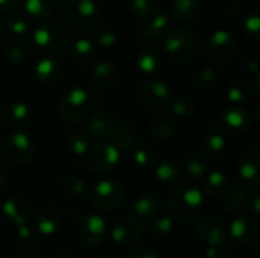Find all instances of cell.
I'll list each match as a JSON object with an SVG mask.
<instances>
[{
  "mask_svg": "<svg viewBox=\"0 0 260 258\" xmlns=\"http://www.w3.org/2000/svg\"><path fill=\"white\" fill-rule=\"evenodd\" d=\"M204 196L201 190L192 184L178 186L168 199L169 217L180 224H192L203 213Z\"/></svg>",
  "mask_w": 260,
  "mask_h": 258,
  "instance_id": "6da1fadb",
  "label": "cell"
},
{
  "mask_svg": "<svg viewBox=\"0 0 260 258\" xmlns=\"http://www.w3.org/2000/svg\"><path fill=\"white\" fill-rule=\"evenodd\" d=\"M62 21L72 33L87 35L99 23V9L94 0H69L62 9Z\"/></svg>",
  "mask_w": 260,
  "mask_h": 258,
  "instance_id": "7a4b0ae2",
  "label": "cell"
},
{
  "mask_svg": "<svg viewBox=\"0 0 260 258\" xmlns=\"http://www.w3.org/2000/svg\"><path fill=\"white\" fill-rule=\"evenodd\" d=\"M163 52L169 61L178 65L192 62L198 55V41L197 36L184 27L169 29L163 40Z\"/></svg>",
  "mask_w": 260,
  "mask_h": 258,
  "instance_id": "3957f363",
  "label": "cell"
},
{
  "mask_svg": "<svg viewBox=\"0 0 260 258\" xmlns=\"http://www.w3.org/2000/svg\"><path fill=\"white\" fill-rule=\"evenodd\" d=\"M30 43L46 55H58L66 49L69 38L66 29L59 23L52 20H44L34 30Z\"/></svg>",
  "mask_w": 260,
  "mask_h": 258,
  "instance_id": "277c9868",
  "label": "cell"
},
{
  "mask_svg": "<svg viewBox=\"0 0 260 258\" xmlns=\"http://www.w3.org/2000/svg\"><path fill=\"white\" fill-rule=\"evenodd\" d=\"M238 40L229 30H215L207 41V56L218 68L229 67L238 56Z\"/></svg>",
  "mask_w": 260,
  "mask_h": 258,
  "instance_id": "5b68a950",
  "label": "cell"
},
{
  "mask_svg": "<svg viewBox=\"0 0 260 258\" xmlns=\"http://www.w3.org/2000/svg\"><path fill=\"white\" fill-rule=\"evenodd\" d=\"M91 105L90 94L82 87H73L64 91L58 100V113L62 120L75 123L82 120Z\"/></svg>",
  "mask_w": 260,
  "mask_h": 258,
  "instance_id": "8992f818",
  "label": "cell"
},
{
  "mask_svg": "<svg viewBox=\"0 0 260 258\" xmlns=\"http://www.w3.org/2000/svg\"><path fill=\"white\" fill-rule=\"evenodd\" d=\"M125 199V190L120 182L114 179H104L96 182V186L90 190L88 201L99 211H114L117 210Z\"/></svg>",
  "mask_w": 260,
  "mask_h": 258,
  "instance_id": "52a82bcc",
  "label": "cell"
},
{
  "mask_svg": "<svg viewBox=\"0 0 260 258\" xmlns=\"http://www.w3.org/2000/svg\"><path fill=\"white\" fill-rule=\"evenodd\" d=\"M137 102L148 111H160L171 102L169 87L157 79H148L139 84L136 90Z\"/></svg>",
  "mask_w": 260,
  "mask_h": 258,
  "instance_id": "ba28073f",
  "label": "cell"
},
{
  "mask_svg": "<svg viewBox=\"0 0 260 258\" xmlns=\"http://www.w3.org/2000/svg\"><path fill=\"white\" fill-rule=\"evenodd\" d=\"M143 230L145 227L142 220L136 214L126 213L114 220L110 236L113 242L117 243L119 246H133L142 239Z\"/></svg>",
  "mask_w": 260,
  "mask_h": 258,
  "instance_id": "9c48e42d",
  "label": "cell"
},
{
  "mask_svg": "<svg viewBox=\"0 0 260 258\" xmlns=\"http://www.w3.org/2000/svg\"><path fill=\"white\" fill-rule=\"evenodd\" d=\"M78 237L87 246H101L107 242V225L105 220L98 214L78 216Z\"/></svg>",
  "mask_w": 260,
  "mask_h": 258,
  "instance_id": "30bf717a",
  "label": "cell"
},
{
  "mask_svg": "<svg viewBox=\"0 0 260 258\" xmlns=\"http://www.w3.org/2000/svg\"><path fill=\"white\" fill-rule=\"evenodd\" d=\"M3 152L9 163L23 166L32 161L34 154H35V146H34L32 138L27 134L14 132L8 137Z\"/></svg>",
  "mask_w": 260,
  "mask_h": 258,
  "instance_id": "8fae6325",
  "label": "cell"
},
{
  "mask_svg": "<svg viewBox=\"0 0 260 258\" xmlns=\"http://www.w3.org/2000/svg\"><path fill=\"white\" fill-rule=\"evenodd\" d=\"M120 152L110 143H99L91 146L87 154V164L94 173H108L117 167Z\"/></svg>",
  "mask_w": 260,
  "mask_h": 258,
  "instance_id": "7c38bea8",
  "label": "cell"
},
{
  "mask_svg": "<svg viewBox=\"0 0 260 258\" xmlns=\"http://www.w3.org/2000/svg\"><path fill=\"white\" fill-rule=\"evenodd\" d=\"M169 24H171V15L168 11L161 8L149 20H146L145 26L140 27L139 35H137L139 43H142L143 46L161 43L165 33L169 30Z\"/></svg>",
  "mask_w": 260,
  "mask_h": 258,
  "instance_id": "4fadbf2b",
  "label": "cell"
},
{
  "mask_svg": "<svg viewBox=\"0 0 260 258\" xmlns=\"http://www.w3.org/2000/svg\"><path fill=\"white\" fill-rule=\"evenodd\" d=\"M2 213L15 227L27 225L34 217L32 201L24 195H12L3 202Z\"/></svg>",
  "mask_w": 260,
  "mask_h": 258,
  "instance_id": "5bb4252c",
  "label": "cell"
},
{
  "mask_svg": "<svg viewBox=\"0 0 260 258\" xmlns=\"http://www.w3.org/2000/svg\"><path fill=\"white\" fill-rule=\"evenodd\" d=\"M198 234L207 246H227L230 245L229 230L225 222L218 216H209L198 225Z\"/></svg>",
  "mask_w": 260,
  "mask_h": 258,
  "instance_id": "9a60e30c",
  "label": "cell"
},
{
  "mask_svg": "<svg viewBox=\"0 0 260 258\" xmlns=\"http://www.w3.org/2000/svg\"><path fill=\"white\" fill-rule=\"evenodd\" d=\"M117 117L110 111H98L94 113L87 123L85 134L91 141H104L108 140L117 125Z\"/></svg>",
  "mask_w": 260,
  "mask_h": 258,
  "instance_id": "2e32d148",
  "label": "cell"
},
{
  "mask_svg": "<svg viewBox=\"0 0 260 258\" xmlns=\"http://www.w3.org/2000/svg\"><path fill=\"white\" fill-rule=\"evenodd\" d=\"M219 123H221V128L224 129L225 134L239 137V135L245 134L250 129V126H251V116H250V113L245 108L233 106V108L227 109L222 114Z\"/></svg>",
  "mask_w": 260,
  "mask_h": 258,
  "instance_id": "e0dca14e",
  "label": "cell"
},
{
  "mask_svg": "<svg viewBox=\"0 0 260 258\" xmlns=\"http://www.w3.org/2000/svg\"><path fill=\"white\" fill-rule=\"evenodd\" d=\"M35 230L43 236L55 234L62 225V214L56 205H43L34 214Z\"/></svg>",
  "mask_w": 260,
  "mask_h": 258,
  "instance_id": "ac0fdd59",
  "label": "cell"
},
{
  "mask_svg": "<svg viewBox=\"0 0 260 258\" xmlns=\"http://www.w3.org/2000/svg\"><path fill=\"white\" fill-rule=\"evenodd\" d=\"M108 143L113 144L120 154L122 152H131L139 144V132L134 123L131 122H117L111 137L108 138Z\"/></svg>",
  "mask_w": 260,
  "mask_h": 258,
  "instance_id": "d6986e66",
  "label": "cell"
},
{
  "mask_svg": "<svg viewBox=\"0 0 260 258\" xmlns=\"http://www.w3.org/2000/svg\"><path fill=\"white\" fill-rule=\"evenodd\" d=\"M239 175L245 184H259L260 181V151L257 146H251L244 151L239 158Z\"/></svg>",
  "mask_w": 260,
  "mask_h": 258,
  "instance_id": "ffe728a7",
  "label": "cell"
},
{
  "mask_svg": "<svg viewBox=\"0 0 260 258\" xmlns=\"http://www.w3.org/2000/svg\"><path fill=\"white\" fill-rule=\"evenodd\" d=\"M120 71L117 64L111 61L99 62L91 71V85L98 90H110L117 85Z\"/></svg>",
  "mask_w": 260,
  "mask_h": 258,
  "instance_id": "44dd1931",
  "label": "cell"
},
{
  "mask_svg": "<svg viewBox=\"0 0 260 258\" xmlns=\"http://www.w3.org/2000/svg\"><path fill=\"white\" fill-rule=\"evenodd\" d=\"M70 59L79 68H88V67H91L96 62V59H98L96 44L91 40H88L85 36H81L72 46Z\"/></svg>",
  "mask_w": 260,
  "mask_h": 258,
  "instance_id": "7402d4cb",
  "label": "cell"
},
{
  "mask_svg": "<svg viewBox=\"0 0 260 258\" xmlns=\"http://www.w3.org/2000/svg\"><path fill=\"white\" fill-rule=\"evenodd\" d=\"M257 234V224L253 217L239 216L236 217L229 228V237L238 245H248Z\"/></svg>",
  "mask_w": 260,
  "mask_h": 258,
  "instance_id": "603a6c76",
  "label": "cell"
},
{
  "mask_svg": "<svg viewBox=\"0 0 260 258\" xmlns=\"http://www.w3.org/2000/svg\"><path fill=\"white\" fill-rule=\"evenodd\" d=\"M62 76V65L58 59L46 56L35 65V78L44 87H53Z\"/></svg>",
  "mask_w": 260,
  "mask_h": 258,
  "instance_id": "cb8c5ba5",
  "label": "cell"
},
{
  "mask_svg": "<svg viewBox=\"0 0 260 258\" xmlns=\"http://www.w3.org/2000/svg\"><path fill=\"white\" fill-rule=\"evenodd\" d=\"M204 189H206V193L210 198L224 199L232 192L233 182L224 172L215 170V172H209V175L206 176Z\"/></svg>",
  "mask_w": 260,
  "mask_h": 258,
  "instance_id": "d4e9b609",
  "label": "cell"
},
{
  "mask_svg": "<svg viewBox=\"0 0 260 258\" xmlns=\"http://www.w3.org/2000/svg\"><path fill=\"white\" fill-rule=\"evenodd\" d=\"M172 17L180 23H190L203 12V0H172Z\"/></svg>",
  "mask_w": 260,
  "mask_h": 258,
  "instance_id": "484cf974",
  "label": "cell"
},
{
  "mask_svg": "<svg viewBox=\"0 0 260 258\" xmlns=\"http://www.w3.org/2000/svg\"><path fill=\"white\" fill-rule=\"evenodd\" d=\"M149 132L157 141H168L177 132L175 119L169 114H157L149 122Z\"/></svg>",
  "mask_w": 260,
  "mask_h": 258,
  "instance_id": "4316f807",
  "label": "cell"
},
{
  "mask_svg": "<svg viewBox=\"0 0 260 258\" xmlns=\"http://www.w3.org/2000/svg\"><path fill=\"white\" fill-rule=\"evenodd\" d=\"M32 53V43L26 36H17L8 41L5 46V56L12 64L24 62Z\"/></svg>",
  "mask_w": 260,
  "mask_h": 258,
  "instance_id": "83f0119b",
  "label": "cell"
},
{
  "mask_svg": "<svg viewBox=\"0 0 260 258\" xmlns=\"http://www.w3.org/2000/svg\"><path fill=\"white\" fill-rule=\"evenodd\" d=\"M134 214L140 220H151L160 214V201L152 193H143L134 201Z\"/></svg>",
  "mask_w": 260,
  "mask_h": 258,
  "instance_id": "f1b7e54d",
  "label": "cell"
},
{
  "mask_svg": "<svg viewBox=\"0 0 260 258\" xmlns=\"http://www.w3.org/2000/svg\"><path fill=\"white\" fill-rule=\"evenodd\" d=\"M155 176L163 186H175L183 179V169L172 160H163L155 164Z\"/></svg>",
  "mask_w": 260,
  "mask_h": 258,
  "instance_id": "f546056e",
  "label": "cell"
},
{
  "mask_svg": "<svg viewBox=\"0 0 260 258\" xmlns=\"http://www.w3.org/2000/svg\"><path fill=\"white\" fill-rule=\"evenodd\" d=\"M24 9L34 20H47L59 8V0H23Z\"/></svg>",
  "mask_w": 260,
  "mask_h": 258,
  "instance_id": "4dcf8cb0",
  "label": "cell"
},
{
  "mask_svg": "<svg viewBox=\"0 0 260 258\" xmlns=\"http://www.w3.org/2000/svg\"><path fill=\"white\" fill-rule=\"evenodd\" d=\"M250 193H251V189H250V186H247V184L233 186L232 192L222 199L224 211H225V213H235V211L241 210L242 207H245Z\"/></svg>",
  "mask_w": 260,
  "mask_h": 258,
  "instance_id": "1f68e13d",
  "label": "cell"
},
{
  "mask_svg": "<svg viewBox=\"0 0 260 258\" xmlns=\"http://www.w3.org/2000/svg\"><path fill=\"white\" fill-rule=\"evenodd\" d=\"M253 96V84L247 78H236L229 84L227 97L232 103H244Z\"/></svg>",
  "mask_w": 260,
  "mask_h": 258,
  "instance_id": "d6a6232c",
  "label": "cell"
},
{
  "mask_svg": "<svg viewBox=\"0 0 260 258\" xmlns=\"http://www.w3.org/2000/svg\"><path fill=\"white\" fill-rule=\"evenodd\" d=\"M136 64H137V68L143 73V75H157L161 67H163V62H161V58L160 55L154 50V49H143L139 55H137V59H136Z\"/></svg>",
  "mask_w": 260,
  "mask_h": 258,
  "instance_id": "836d02e7",
  "label": "cell"
},
{
  "mask_svg": "<svg viewBox=\"0 0 260 258\" xmlns=\"http://www.w3.org/2000/svg\"><path fill=\"white\" fill-rule=\"evenodd\" d=\"M225 146H227V140L221 131L206 132V137L201 144V154L207 157L209 160H213V158H218L225 151Z\"/></svg>",
  "mask_w": 260,
  "mask_h": 258,
  "instance_id": "e575fe53",
  "label": "cell"
},
{
  "mask_svg": "<svg viewBox=\"0 0 260 258\" xmlns=\"http://www.w3.org/2000/svg\"><path fill=\"white\" fill-rule=\"evenodd\" d=\"M210 160L201 152H193L186 161V172L192 179H203L210 172Z\"/></svg>",
  "mask_w": 260,
  "mask_h": 258,
  "instance_id": "d590c367",
  "label": "cell"
},
{
  "mask_svg": "<svg viewBox=\"0 0 260 258\" xmlns=\"http://www.w3.org/2000/svg\"><path fill=\"white\" fill-rule=\"evenodd\" d=\"M133 160L134 163L142 167V169H151L154 167L157 163H158V155H157V151L154 148H151L149 144H137L133 151Z\"/></svg>",
  "mask_w": 260,
  "mask_h": 258,
  "instance_id": "8d00e7d4",
  "label": "cell"
},
{
  "mask_svg": "<svg viewBox=\"0 0 260 258\" xmlns=\"http://www.w3.org/2000/svg\"><path fill=\"white\" fill-rule=\"evenodd\" d=\"M67 149L75 157H87V154L91 149V140L87 137L85 132L75 131L67 138Z\"/></svg>",
  "mask_w": 260,
  "mask_h": 258,
  "instance_id": "74e56055",
  "label": "cell"
},
{
  "mask_svg": "<svg viewBox=\"0 0 260 258\" xmlns=\"http://www.w3.org/2000/svg\"><path fill=\"white\" fill-rule=\"evenodd\" d=\"M169 106H171L174 116L184 119V117H189V116L193 114V111L197 108V103H195L193 97H190L187 94H178L175 97H171Z\"/></svg>",
  "mask_w": 260,
  "mask_h": 258,
  "instance_id": "f35d334b",
  "label": "cell"
},
{
  "mask_svg": "<svg viewBox=\"0 0 260 258\" xmlns=\"http://www.w3.org/2000/svg\"><path fill=\"white\" fill-rule=\"evenodd\" d=\"M5 26L11 33L17 36H24V33L29 30V18L18 11H12L6 15Z\"/></svg>",
  "mask_w": 260,
  "mask_h": 258,
  "instance_id": "ab89813d",
  "label": "cell"
},
{
  "mask_svg": "<svg viewBox=\"0 0 260 258\" xmlns=\"http://www.w3.org/2000/svg\"><path fill=\"white\" fill-rule=\"evenodd\" d=\"M193 84L195 87L201 90H210L215 88L219 84V75L215 68L212 67H203L200 68L195 76H193Z\"/></svg>",
  "mask_w": 260,
  "mask_h": 258,
  "instance_id": "60d3db41",
  "label": "cell"
},
{
  "mask_svg": "<svg viewBox=\"0 0 260 258\" xmlns=\"http://www.w3.org/2000/svg\"><path fill=\"white\" fill-rule=\"evenodd\" d=\"M128 6L136 15L145 20H149L157 11L161 9V6L155 0H128Z\"/></svg>",
  "mask_w": 260,
  "mask_h": 258,
  "instance_id": "b9f144b4",
  "label": "cell"
},
{
  "mask_svg": "<svg viewBox=\"0 0 260 258\" xmlns=\"http://www.w3.org/2000/svg\"><path fill=\"white\" fill-rule=\"evenodd\" d=\"M152 236L155 237H165L169 236L174 230V220L169 216H163V214H157L154 219L149 220L148 224Z\"/></svg>",
  "mask_w": 260,
  "mask_h": 258,
  "instance_id": "7bdbcfd3",
  "label": "cell"
},
{
  "mask_svg": "<svg viewBox=\"0 0 260 258\" xmlns=\"http://www.w3.org/2000/svg\"><path fill=\"white\" fill-rule=\"evenodd\" d=\"M32 119V109L24 102H17L11 106V120L17 126H26Z\"/></svg>",
  "mask_w": 260,
  "mask_h": 258,
  "instance_id": "ee69618b",
  "label": "cell"
},
{
  "mask_svg": "<svg viewBox=\"0 0 260 258\" xmlns=\"http://www.w3.org/2000/svg\"><path fill=\"white\" fill-rule=\"evenodd\" d=\"M64 192L70 198H81L87 193V184L85 181L78 175H69L64 179Z\"/></svg>",
  "mask_w": 260,
  "mask_h": 258,
  "instance_id": "f6af8a7d",
  "label": "cell"
},
{
  "mask_svg": "<svg viewBox=\"0 0 260 258\" xmlns=\"http://www.w3.org/2000/svg\"><path fill=\"white\" fill-rule=\"evenodd\" d=\"M17 239L20 242V245L23 248H27V249H32L37 246V242H38V234L35 233L34 228H30L29 225H21V227H17Z\"/></svg>",
  "mask_w": 260,
  "mask_h": 258,
  "instance_id": "bcb514c9",
  "label": "cell"
},
{
  "mask_svg": "<svg viewBox=\"0 0 260 258\" xmlns=\"http://www.w3.org/2000/svg\"><path fill=\"white\" fill-rule=\"evenodd\" d=\"M242 29L245 32L247 36H250L251 40H259L260 36V17L259 14H251L248 15L244 23H242Z\"/></svg>",
  "mask_w": 260,
  "mask_h": 258,
  "instance_id": "7dc6e473",
  "label": "cell"
},
{
  "mask_svg": "<svg viewBox=\"0 0 260 258\" xmlns=\"http://www.w3.org/2000/svg\"><path fill=\"white\" fill-rule=\"evenodd\" d=\"M116 41H117V35L114 30L105 29L96 33V44L99 47H111L116 44Z\"/></svg>",
  "mask_w": 260,
  "mask_h": 258,
  "instance_id": "c3c4849f",
  "label": "cell"
},
{
  "mask_svg": "<svg viewBox=\"0 0 260 258\" xmlns=\"http://www.w3.org/2000/svg\"><path fill=\"white\" fill-rule=\"evenodd\" d=\"M232 243L227 246H207V249L204 251L203 258H227L232 255Z\"/></svg>",
  "mask_w": 260,
  "mask_h": 258,
  "instance_id": "681fc988",
  "label": "cell"
},
{
  "mask_svg": "<svg viewBox=\"0 0 260 258\" xmlns=\"http://www.w3.org/2000/svg\"><path fill=\"white\" fill-rule=\"evenodd\" d=\"M239 67H241V70H244L247 73H251L254 76L259 75V64H257V59L253 58V56H244L239 61Z\"/></svg>",
  "mask_w": 260,
  "mask_h": 258,
  "instance_id": "f907efd6",
  "label": "cell"
},
{
  "mask_svg": "<svg viewBox=\"0 0 260 258\" xmlns=\"http://www.w3.org/2000/svg\"><path fill=\"white\" fill-rule=\"evenodd\" d=\"M245 207H247V210H248L251 214H254V216H257V214H259L260 213V198H259V193H257V192L251 190V193H250V196H248V201H247Z\"/></svg>",
  "mask_w": 260,
  "mask_h": 258,
  "instance_id": "816d5d0a",
  "label": "cell"
},
{
  "mask_svg": "<svg viewBox=\"0 0 260 258\" xmlns=\"http://www.w3.org/2000/svg\"><path fill=\"white\" fill-rule=\"evenodd\" d=\"M126 258H158V255H157L154 251H151L149 248L139 246V248H136V249L129 251V252H128V255H126Z\"/></svg>",
  "mask_w": 260,
  "mask_h": 258,
  "instance_id": "f5cc1de1",
  "label": "cell"
},
{
  "mask_svg": "<svg viewBox=\"0 0 260 258\" xmlns=\"http://www.w3.org/2000/svg\"><path fill=\"white\" fill-rule=\"evenodd\" d=\"M18 0H0V12H12L17 8Z\"/></svg>",
  "mask_w": 260,
  "mask_h": 258,
  "instance_id": "db71d44e",
  "label": "cell"
},
{
  "mask_svg": "<svg viewBox=\"0 0 260 258\" xmlns=\"http://www.w3.org/2000/svg\"><path fill=\"white\" fill-rule=\"evenodd\" d=\"M6 181H8V169H6V166L0 161V187H3Z\"/></svg>",
  "mask_w": 260,
  "mask_h": 258,
  "instance_id": "11a10c76",
  "label": "cell"
},
{
  "mask_svg": "<svg viewBox=\"0 0 260 258\" xmlns=\"http://www.w3.org/2000/svg\"><path fill=\"white\" fill-rule=\"evenodd\" d=\"M14 258H44L40 254H35V252H30V251H24V252H20L17 254Z\"/></svg>",
  "mask_w": 260,
  "mask_h": 258,
  "instance_id": "9f6ffc18",
  "label": "cell"
},
{
  "mask_svg": "<svg viewBox=\"0 0 260 258\" xmlns=\"http://www.w3.org/2000/svg\"><path fill=\"white\" fill-rule=\"evenodd\" d=\"M5 123H6V111H5V108L0 105V131L3 129Z\"/></svg>",
  "mask_w": 260,
  "mask_h": 258,
  "instance_id": "6f0895ef",
  "label": "cell"
},
{
  "mask_svg": "<svg viewBox=\"0 0 260 258\" xmlns=\"http://www.w3.org/2000/svg\"><path fill=\"white\" fill-rule=\"evenodd\" d=\"M56 258H75V255L70 254V252H67V251H61V252H58Z\"/></svg>",
  "mask_w": 260,
  "mask_h": 258,
  "instance_id": "680465c9",
  "label": "cell"
},
{
  "mask_svg": "<svg viewBox=\"0 0 260 258\" xmlns=\"http://www.w3.org/2000/svg\"><path fill=\"white\" fill-rule=\"evenodd\" d=\"M5 40V29H3V26L0 24V43Z\"/></svg>",
  "mask_w": 260,
  "mask_h": 258,
  "instance_id": "91938a15",
  "label": "cell"
},
{
  "mask_svg": "<svg viewBox=\"0 0 260 258\" xmlns=\"http://www.w3.org/2000/svg\"><path fill=\"white\" fill-rule=\"evenodd\" d=\"M105 258H107V257H105Z\"/></svg>",
  "mask_w": 260,
  "mask_h": 258,
  "instance_id": "94428289",
  "label": "cell"
}]
</instances>
